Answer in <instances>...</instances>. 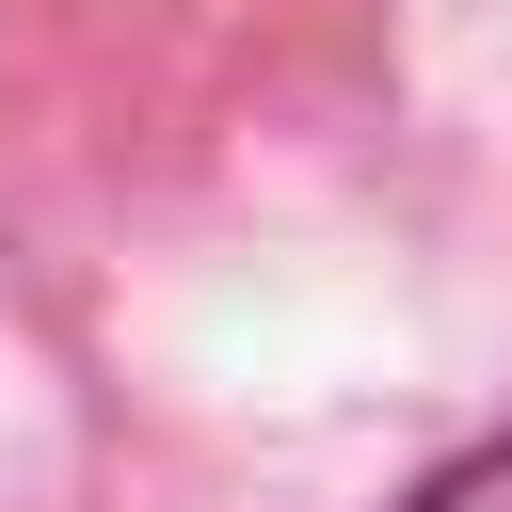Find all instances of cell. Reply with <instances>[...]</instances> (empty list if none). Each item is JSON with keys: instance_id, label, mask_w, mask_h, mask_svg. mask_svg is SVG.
Returning <instances> with one entry per match:
<instances>
[{"instance_id": "6da1fadb", "label": "cell", "mask_w": 512, "mask_h": 512, "mask_svg": "<svg viewBox=\"0 0 512 512\" xmlns=\"http://www.w3.org/2000/svg\"><path fill=\"white\" fill-rule=\"evenodd\" d=\"M416 512H512V448H480V464H448Z\"/></svg>"}]
</instances>
